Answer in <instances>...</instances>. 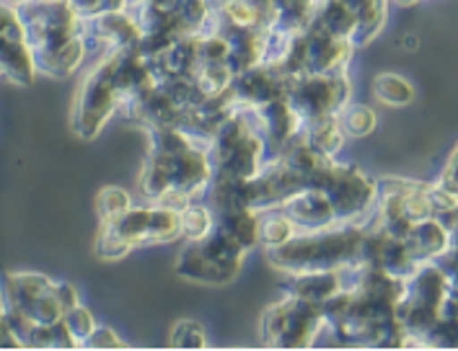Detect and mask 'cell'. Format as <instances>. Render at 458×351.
<instances>
[{
	"label": "cell",
	"mask_w": 458,
	"mask_h": 351,
	"mask_svg": "<svg viewBox=\"0 0 458 351\" xmlns=\"http://www.w3.org/2000/svg\"><path fill=\"white\" fill-rule=\"evenodd\" d=\"M16 11L37 72L68 78L83 65L86 21L68 0H19Z\"/></svg>",
	"instance_id": "cell-1"
},
{
	"label": "cell",
	"mask_w": 458,
	"mask_h": 351,
	"mask_svg": "<svg viewBox=\"0 0 458 351\" xmlns=\"http://www.w3.org/2000/svg\"><path fill=\"white\" fill-rule=\"evenodd\" d=\"M365 230L360 225L342 222V228L309 230L306 235H293L288 243L267 248L269 263L277 269L298 272H327V269H350L360 266V246Z\"/></svg>",
	"instance_id": "cell-2"
},
{
	"label": "cell",
	"mask_w": 458,
	"mask_h": 351,
	"mask_svg": "<svg viewBox=\"0 0 458 351\" xmlns=\"http://www.w3.org/2000/svg\"><path fill=\"white\" fill-rule=\"evenodd\" d=\"M182 235L179 212L166 205L153 207H130L114 220H104L97 238V254L104 261H117L132 248L169 243Z\"/></svg>",
	"instance_id": "cell-3"
},
{
	"label": "cell",
	"mask_w": 458,
	"mask_h": 351,
	"mask_svg": "<svg viewBox=\"0 0 458 351\" xmlns=\"http://www.w3.org/2000/svg\"><path fill=\"white\" fill-rule=\"evenodd\" d=\"M114 65L117 52H109L101 63H97L86 80L81 83L75 106H72V130L83 140H94L106 119L120 109V96L114 88Z\"/></svg>",
	"instance_id": "cell-4"
},
{
	"label": "cell",
	"mask_w": 458,
	"mask_h": 351,
	"mask_svg": "<svg viewBox=\"0 0 458 351\" xmlns=\"http://www.w3.org/2000/svg\"><path fill=\"white\" fill-rule=\"evenodd\" d=\"M285 98L306 127L318 119L339 117V112L347 106V98H350V83H347L344 72H337V75H321V72L285 75Z\"/></svg>",
	"instance_id": "cell-5"
},
{
	"label": "cell",
	"mask_w": 458,
	"mask_h": 351,
	"mask_svg": "<svg viewBox=\"0 0 458 351\" xmlns=\"http://www.w3.org/2000/svg\"><path fill=\"white\" fill-rule=\"evenodd\" d=\"M321 326H324L321 305L293 295H285L280 303L267 307L262 318L267 341L277 347H309Z\"/></svg>",
	"instance_id": "cell-6"
},
{
	"label": "cell",
	"mask_w": 458,
	"mask_h": 351,
	"mask_svg": "<svg viewBox=\"0 0 458 351\" xmlns=\"http://www.w3.org/2000/svg\"><path fill=\"white\" fill-rule=\"evenodd\" d=\"M332 202L337 222H352L378 202V184L370 181L358 165L335 163L327 184L321 188Z\"/></svg>",
	"instance_id": "cell-7"
},
{
	"label": "cell",
	"mask_w": 458,
	"mask_h": 351,
	"mask_svg": "<svg viewBox=\"0 0 458 351\" xmlns=\"http://www.w3.org/2000/svg\"><path fill=\"white\" fill-rule=\"evenodd\" d=\"M280 210L288 214L295 228H303V230H324V228L339 225L332 202L318 188H303V191L290 194L280 205Z\"/></svg>",
	"instance_id": "cell-8"
},
{
	"label": "cell",
	"mask_w": 458,
	"mask_h": 351,
	"mask_svg": "<svg viewBox=\"0 0 458 351\" xmlns=\"http://www.w3.org/2000/svg\"><path fill=\"white\" fill-rule=\"evenodd\" d=\"M309 26L316 31L352 42V34L358 29V13L344 0H316L314 19Z\"/></svg>",
	"instance_id": "cell-9"
},
{
	"label": "cell",
	"mask_w": 458,
	"mask_h": 351,
	"mask_svg": "<svg viewBox=\"0 0 458 351\" xmlns=\"http://www.w3.org/2000/svg\"><path fill=\"white\" fill-rule=\"evenodd\" d=\"M448 240H451V233L437 222V217H428V220H420L414 225V230L407 238V246H410L414 258L420 263H425V261H435L440 254H445Z\"/></svg>",
	"instance_id": "cell-10"
},
{
	"label": "cell",
	"mask_w": 458,
	"mask_h": 351,
	"mask_svg": "<svg viewBox=\"0 0 458 351\" xmlns=\"http://www.w3.org/2000/svg\"><path fill=\"white\" fill-rule=\"evenodd\" d=\"M176 274H182L184 280L197 281V284H228V277L205 256V251L197 240H192V246L179 254Z\"/></svg>",
	"instance_id": "cell-11"
},
{
	"label": "cell",
	"mask_w": 458,
	"mask_h": 351,
	"mask_svg": "<svg viewBox=\"0 0 458 351\" xmlns=\"http://www.w3.org/2000/svg\"><path fill=\"white\" fill-rule=\"evenodd\" d=\"M303 138L311 142L316 150H321V153L335 158L342 150V145H344V130L339 124V117H327L306 124L303 127Z\"/></svg>",
	"instance_id": "cell-12"
},
{
	"label": "cell",
	"mask_w": 458,
	"mask_h": 351,
	"mask_svg": "<svg viewBox=\"0 0 458 351\" xmlns=\"http://www.w3.org/2000/svg\"><path fill=\"white\" fill-rule=\"evenodd\" d=\"M373 94L386 106H407L414 98V88L407 78H402L396 72H381L373 83Z\"/></svg>",
	"instance_id": "cell-13"
},
{
	"label": "cell",
	"mask_w": 458,
	"mask_h": 351,
	"mask_svg": "<svg viewBox=\"0 0 458 351\" xmlns=\"http://www.w3.org/2000/svg\"><path fill=\"white\" fill-rule=\"evenodd\" d=\"M179 222H182V235H187L190 240H202L205 235L213 230L216 225V214L205 205H187L179 212Z\"/></svg>",
	"instance_id": "cell-14"
},
{
	"label": "cell",
	"mask_w": 458,
	"mask_h": 351,
	"mask_svg": "<svg viewBox=\"0 0 458 351\" xmlns=\"http://www.w3.org/2000/svg\"><path fill=\"white\" fill-rule=\"evenodd\" d=\"M293 235H295V225L283 210L259 220V243L265 248H277V246L288 243Z\"/></svg>",
	"instance_id": "cell-15"
},
{
	"label": "cell",
	"mask_w": 458,
	"mask_h": 351,
	"mask_svg": "<svg viewBox=\"0 0 458 351\" xmlns=\"http://www.w3.org/2000/svg\"><path fill=\"white\" fill-rule=\"evenodd\" d=\"M376 121L378 119L373 114V109H368V106H344L339 112V124H342L344 135H350V138L370 135L376 130Z\"/></svg>",
	"instance_id": "cell-16"
},
{
	"label": "cell",
	"mask_w": 458,
	"mask_h": 351,
	"mask_svg": "<svg viewBox=\"0 0 458 351\" xmlns=\"http://www.w3.org/2000/svg\"><path fill=\"white\" fill-rule=\"evenodd\" d=\"M130 210V194L120 187H106L98 191L97 196V212L98 217H101V222L104 220H114V217H120L122 212Z\"/></svg>",
	"instance_id": "cell-17"
},
{
	"label": "cell",
	"mask_w": 458,
	"mask_h": 351,
	"mask_svg": "<svg viewBox=\"0 0 458 351\" xmlns=\"http://www.w3.org/2000/svg\"><path fill=\"white\" fill-rule=\"evenodd\" d=\"M63 321H65V326H68V330L72 333V338L78 341V347H83V344L89 341V336L97 330L94 315H91L81 303L75 305V307H71V310L63 315Z\"/></svg>",
	"instance_id": "cell-18"
},
{
	"label": "cell",
	"mask_w": 458,
	"mask_h": 351,
	"mask_svg": "<svg viewBox=\"0 0 458 351\" xmlns=\"http://www.w3.org/2000/svg\"><path fill=\"white\" fill-rule=\"evenodd\" d=\"M171 344L174 347H205L208 344L205 328L194 321H182V323H176L174 333H171Z\"/></svg>",
	"instance_id": "cell-19"
},
{
	"label": "cell",
	"mask_w": 458,
	"mask_h": 351,
	"mask_svg": "<svg viewBox=\"0 0 458 351\" xmlns=\"http://www.w3.org/2000/svg\"><path fill=\"white\" fill-rule=\"evenodd\" d=\"M437 187L445 188L448 194H454L458 199V145L454 147V153H451V158H448V163H445V171H443Z\"/></svg>",
	"instance_id": "cell-20"
},
{
	"label": "cell",
	"mask_w": 458,
	"mask_h": 351,
	"mask_svg": "<svg viewBox=\"0 0 458 351\" xmlns=\"http://www.w3.org/2000/svg\"><path fill=\"white\" fill-rule=\"evenodd\" d=\"M83 347H122V341L114 336L112 328H101L97 326V330L89 336V341Z\"/></svg>",
	"instance_id": "cell-21"
},
{
	"label": "cell",
	"mask_w": 458,
	"mask_h": 351,
	"mask_svg": "<svg viewBox=\"0 0 458 351\" xmlns=\"http://www.w3.org/2000/svg\"><path fill=\"white\" fill-rule=\"evenodd\" d=\"M55 297L60 300V305H63V310H65V313L81 303V300H78V292H75V287H72V284H55Z\"/></svg>",
	"instance_id": "cell-22"
},
{
	"label": "cell",
	"mask_w": 458,
	"mask_h": 351,
	"mask_svg": "<svg viewBox=\"0 0 458 351\" xmlns=\"http://www.w3.org/2000/svg\"><path fill=\"white\" fill-rule=\"evenodd\" d=\"M435 217H437V222H440V225H443L448 233H451V230H456L458 228V202L456 205H451V207H445V210H440L437 214H435Z\"/></svg>",
	"instance_id": "cell-23"
},
{
	"label": "cell",
	"mask_w": 458,
	"mask_h": 351,
	"mask_svg": "<svg viewBox=\"0 0 458 351\" xmlns=\"http://www.w3.org/2000/svg\"><path fill=\"white\" fill-rule=\"evenodd\" d=\"M448 254H454L458 258V228L451 230V240H448Z\"/></svg>",
	"instance_id": "cell-24"
},
{
	"label": "cell",
	"mask_w": 458,
	"mask_h": 351,
	"mask_svg": "<svg viewBox=\"0 0 458 351\" xmlns=\"http://www.w3.org/2000/svg\"><path fill=\"white\" fill-rule=\"evenodd\" d=\"M394 3H399V5H411V3H417V0H394Z\"/></svg>",
	"instance_id": "cell-25"
}]
</instances>
